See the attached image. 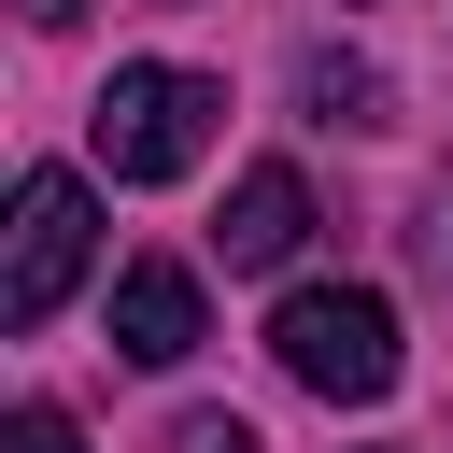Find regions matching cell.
Instances as JSON below:
<instances>
[{
  "label": "cell",
  "mask_w": 453,
  "mask_h": 453,
  "mask_svg": "<svg viewBox=\"0 0 453 453\" xmlns=\"http://www.w3.org/2000/svg\"><path fill=\"white\" fill-rule=\"evenodd\" d=\"M212 113H226V85L212 71H170V57H127L113 85H99V170L113 184H184L198 156H212Z\"/></svg>",
  "instance_id": "6da1fadb"
},
{
  "label": "cell",
  "mask_w": 453,
  "mask_h": 453,
  "mask_svg": "<svg viewBox=\"0 0 453 453\" xmlns=\"http://www.w3.org/2000/svg\"><path fill=\"white\" fill-rule=\"evenodd\" d=\"M269 354H283V382H311L326 411H368V396L396 382V311H382L368 283H297V297L269 311Z\"/></svg>",
  "instance_id": "7a4b0ae2"
},
{
  "label": "cell",
  "mask_w": 453,
  "mask_h": 453,
  "mask_svg": "<svg viewBox=\"0 0 453 453\" xmlns=\"http://www.w3.org/2000/svg\"><path fill=\"white\" fill-rule=\"evenodd\" d=\"M85 255H99L85 184H71V170H28V184H14V255H0V326H14V340L57 326V297L85 283Z\"/></svg>",
  "instance_id": "3957f363"
},
{
  "label": "cell",
  "mask_w": 453,
  "mask_h": 453,
  "mask_svg": "<svg viewBox=\"0 0 453 453\" xmlns=\"http://www.w3.org/2000/svg\"><path fill=\"white\" fill-rule=\"evenodd\" d=\"M113 354L127 368H184L198 354V269L184 255H127L113 269Z\"/></svg>",
  "instance_id": "277c9868"
},
{
  "label": "cell",
  "mask_w": 453,
  "mask_h": 453,
  "mask_svg": "<svg viewBox=\"0 0 453 453\" xmlns=\"http://www.w3.org/2000/svg\"><path fill=\"white\" fill-rule=\"evenodd\" d=\"M212 241H226V269H283V255L311 241V184H297L283 156H269V170H241V184H226V226H212Z\"/></svg>",
  "instance_id": "5b68a950"
},
{
  "label": "cell",
  "mask_w": 453,
  "mask_h": 453,
  "mask_svg": "<svg viewBox=\"0 0 453 453\" xmlns=\"http://www.w3.org/2000/svg\"><path fill=\"white\" fill-rule=\"evenodd\" d=\"M297 99H311V127H382V71L368 57H311Z\"/></svg>",
  "instance_id": "8992f818"
},
{
  "label": "cell",
  "mask_w": 453,
  "mask_h": 453,
  "mask_svg": "<svg viewBox=\"0 0 453 453\" xmlns=\"http://www.w3.org/2000/svg\"><path fill=\"white\" fill-rule=\"evenodd\" d=\"M156 453H255V425H241V411H184Z\"/></svg>",
  "instance_id": "52a82bcc"
},
{
  "label": "cell",
  "mask_w": 453,
  "mask_h": 453,
  "mask_svg": "<svg viewBox=\"0 0 453 453\" xmlns=\"http://www.w3.org/2000/svg\"><path fill=\"white\" fill-rule=\"evenodd\" d=\"M14 453H85V439H71V411H57V396H28V411H14Z\"/></svg>",
  "instance_id": "ba28073f"
},
{
  "label": "cell",
  "mask_w": 453,
  "mask_h": 453,
  "mask_svg": "<svg viewBox=\"0 0 453 453\" xmlns=\"http://www.w3.org/2000/svg\"><path fill=\"white\" fill-rule=\"evenodd\" d=\"M14 14H28V28H71V14H85V0H14Z\"/></svg>",
  "instance_id": "9c48e42d"
}]
</instances>
